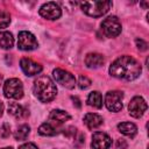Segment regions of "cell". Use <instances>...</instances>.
I'll use <instances>...</instances> for the list:
<instances>
[{
  "instance_id": "cell-1",
  "label": "cell",
  "mask_w": 149,
  "mask_h": 149,
  "mask_svg": "<svg viewBox=\"0 0 149 149\" xmlns=\"http://www.w3.org/2000/svg\"><path fill=\"white\" fill-rule=\"evenodd\" d=\"M141 71L142 69L140 63L130 56H121L116 58L109 68V73L113 77L126 80L137 78L141 74Z\"/></svg>"
},
{
  "instance_id": "cell-2",
  "label": "cell",
  "mask_w": 149,
  "mask_h": 149,
  "mask_svg": "<svg viewBox=\"0 0 149 149\" xmlns=\"http://www.w3.org/2000/svg\"><path fill=\"white\" fill-rule=\"evenodd\" d=\"M34 93L42 102H49L56 97L57 87L48 76H40L34 81Z\"/></svg>"
},
{
  "instance_id": "cell-3",
  "label": "cell",
  "mask_w": 149,
  "mask_h": 149,
  "mask_svg": "<svg viewBox=\"0 0 149 149\" xmlns=\"http://www.w3.org/2000/svg\"><path fill=\"white\" fill-rule=\"evenodd\" d=\"M112 5V1H83L80 2V8L85 14L99 17L106 14L111 9Z\"/></svg>"
},
{
  "instance_id": "cell-4",
  "label": "cell",
  "mask_w": 149,
  "mask_h": 149,
  "mask_svg": "<svg viewBox=\"0 0 149 149\" xmlns=\"http://www.w3.org/2000/svg\"><path fill=\"white\" fill-rule=\"evenodd\" d=\"M3 93L6 98L21 99L23 97V86L22 83L16 78H10L3 84Z\"/></svg>"
},
{
  "instance_id": "cell-5",
  "label": "cell",
  "mask_w": 149,
  "mask_h": 149,
  "mask_svg": "<svg viewBox=\"0 0 149 149\" xmlns=\"http://www.w3.org/2000/svg\"><path fill=\"white\" fill-rule=\"evenodd\" d=\"M101 28L107 37H115L121 33V22L116 16H108L102 20Z\"/></svg>"
},
{
  "instance_id": "cell-6",
  "label": "cell",
  "mask_w": 149,
  "mask_h": 149,
  "mask_svg": "<svg viewBox=\"0 0 149 149\" xmlns=\"http://www.w3.org/2000/svg\"><path fill=\"white\" fill-rule=\"evenodd\" d=\"M123 94L120 91H109L106 93L105 104L111 112H119L122 108Z\"/></svg>"
},
{
  "instance_id": "cell-7",
  "label": "cell",
  "mask_w": 149,
  "mask_h": 149,
  "mask_svg": "<svg viewBox=\"0 0 149 149\" xmlns=\"http://www.w3.org/2000/svg\"><path fill=\"white\" fill-rule=\"evenodd\" d=\"M52 74H54V78L55 80L61 84L62 86L71 90L76 85V78L73 77V74H71L69 71H65L63 69H55L52 71Z\"/></svg>"
},
{
  "instance_id": "cell-8",
  "label": "cell",
  "mask_w": 149,
  "mask_h": 149,
  "mask_svg": "<svg viewBox=\"0 0 149 149\" xmlns=\"http://www.w3.org/2000/svg\"><path fill=\"white\" fill-rule=\"evenodd\" d=\"M17 47L21 50H34L38 47L37 40L29 31H20L17 37Z\"/></svg>"
},
{
  "instance_id": "cell-9",
  "label": "cell",
  "mask_w": 149,
  "mask_h": 149,
  "mask_svg": "<svg viewBox=\"0 0 149 149\" xmlns=\"http://www.w3.org/2000/svg\"><path fill=\"white\" fill-rule=\"evenodd\" d=\"M38 13L41 16H43L44 19H48V20H56V19H59L62 15L61 7L56 2H47V3L42 5Z\"/></svg>"
},
{
  "instance_id": "cell-10",
  "label": "cell",
  "mask_w": 149,
  "mask_h": 149,
  "mask_svg": "<svg viewBox=\"0 0 149 149\" xmlns=\"http://www.w3.org/2000/svg\"><path fill=\"white\" fill-rule=\"evenodd\" d=\"M147 102L142 97H134L128 105V111L133 118H141L147 111Z\"/></svg>"
},
{
  "instance_id": "cell-11",
  "label": "cell",
  "mask_w": 149,
  "mask_h": 149,
  "mask_svg": "<svg viewBox=\"0 0 149 149\" xmlns=\"http://www.w3.org/2000/svg\"><path fill=\"white\" fill-rule=\"evenodd\" d=\"M112 144V140L111 137L102 133V132H95L92 135V148L93 149H108Z\"/></svg>"
},
{
  "instance_id": "cell-12",
  "label": "cell",
  "mask_w": 149,
  "mask_h": 149,
  "mask_svg": "<svg viewBox=\"0 0 149 149\" xmlns=\"http://www.w3.org/2000/svg\"><path fill=\"white\" fill-rule=\"evenodd\" d=\"M20 66L27 76H35L42 71V65L35 63L30 58H22L20 61Z\"/></svg>"
},
{
  "instance_id": "cell-13",
  "label": "cell",
  "mask_w": 149,
  "mask_h": 149,
  "mask_svg": "<svg viewBox=\"0 0 149 149\" xmlns=\"http://www.w3.org/2000/svg\"><path fill=\"white\" fill-rule=\"evenodd\" d=\"M105 63V58L102 55L97 52L87 54L85 57V65L87 68H99Z\"/></svg>"
},
{
  "instance_id": "cell-14",
  "label": "cell",
  "mask_w": 149,
  "mask_h": 149,
  "mask_svg": "<svg viewBox=\"0 0 149 149\" xmlns=\"http://www.w3.org/2000/svg\"><path fill=\"white\" fill-rule=\"evenodd\" d=\"M71 116L65 112V111H62V109H54L50 114H49V120L55 123V125H62L64 122H66L68 120H70Z\"/></svg>"
},
{
  "instance_id": "cell-15",
  "label": "cell",
  "mask_w": 149,
  "mask_h": 149,
  "mask_svg": "<svg viewBox=\"0 0 149 149\" xmlns=\"http://www.w3.org/2000/svg\"><path fill=\"white\" fill-rule=\"evenodd\" d=\"M84 123L88 129H95L102 123V118L95 113H87L84 118Z\"/></svg>"
},
{
  "instance_id": "cell-16",
  "label": "cell",
  "mask_w": 149,
  "mask_h": 149,
  "mask_svg": "<svg viewBox=\"0 0 149 149\" xmlns=\"http://www.w3.org/2000/svg\"><path fill=\"white\" fill-rule=\"evenodd\" d=\"M118 129L120 133H122L123 135H126L128 137H134L137 133L136 126L132 122H121L118 125Z\"/></svg>"
},
{
  "instance_id": "cell-17",
  "label": "cell",
  "mask_w": 149,
  "mask_h": 149,
  "mask_svg": "<svg viewBox=\"0 0 149 149\" xmlns=\"http://www.w3.org/2000/svg\"><path fill=\"white\" fill-rule=\"evenodd\" d=\"M8 114L13 115L16 119H21V118L27 116L29 113H27V111L21 105L16 104V102H10L8 106Z\"/></svg>"
},
{
  "instance_id": "cell-18",
  "label": "cell",
  "mask_w": 149,
  "mask_h": 149,
  "mask_svg": "<svg viewBox=\"0 0 149 149\" xmlns=\"http://www.w3.org/2000/svg\"><path fill=\"white\" fill-rule=\"evenodd\" d=\"M14 44V37L9 31H0V47L3 49H10Z\"/></svg>"
},
{
  "instance_id": "cell-19",
  "label": "cell",
  "mask_w": 149,
  "mask_h": 149,
  "mask_svg": "<svg viewBox=\"0 0 149 149\" xmlns=\"http://www.w3.org/2000/svg\"><path fill=\"white\" fill-rule=\"evenodd\" d=\"M87 104L90 106H93L95 108H101L102 106V98H101V94L98 92V91H93L88 94L87 97Z\"/></svg>"
},
{
  "instance_id": "cell-20",
  "label": "cell",
  "mask_w": 149,
  "mask_h": 149,
  "mask_svg": "<svg viewBox=\"0 0 149 149\" xmlns=\"http://www.w3.org/2000/svg\"><path fill=\"white\" fill-rule=\"evenodd\" d=\"M29 132H30V127H29L28 125H22V126H20V127L17 128V130L15 132L14 137H15V140H17V141H23V140L27 139Z\"/></svg>"
},
{
  "instance_id": "cell-21",
  "label": "cell",
  "mask_w": 149,
  "mask_h": 149,
  "mask_svg": "<svg viewBox=\"0 0 149 149\" xmlns=\"http://www.w3.org/2000/svg\"><path fill=\"white\" fill-rule=\"evenodd\" d=\"M38 133H40L41 135H43V136H54V135H56L55 128H54L50 123H47V122L42 123V125L38 127Z\"/></svg>"
},
{
  "instance_id": "cell-22",
  "label": "cell",
  "mask_w": 149,
  "mask_h": 149,
  "mask_svg": "<svg viewBox=\"0 0 149 149\" xmlns=\"http://www.w3.org/2000/svg\"><path fill=\"white\" fill-rule=\"evenodd\" d=\"M10 22V16L7 13H0V29L6 28Z\"/></svg>"
},
{
  "instance_id": "cell-23",
  "label": "cell",
  "mask_w": 149,
  "mask_h": 149,
  "mask_svg": "<svg viewBox=\"0 0 149 149\" xmlns=\"http://www.w3.org/2000/svg\"><path fill=\"white\" fill-rule=\"evenodd\" d=\"M0 135L3 139H6V137H8L10 135V126L7 122L1 126V128H0Z\"/></svg>"
},
{
  "instance_id": "cell-24",
  "label": "cell",
  "mask_w": 149,
  "mask_h": 149,
  "mask_svg": "<svg viewBox=\"0 0 149 149\" xmlns=\"http://www.w3.org/2000/svg\"><path fill=\"white\" fill-rule=\"evenodd\" d=\"M78 84H79V87H80V88H87V87L91 85V80H90L86 76H80Z\"/></svg>"
},
{
  "instance_id": "cell-25",
  "label": "cell",
  "mask_w": 149,
  "mask_h": 149,
  "mask_svg": "<svg viewBox=\"0 0 149 149\" xmlns=\"http://www.w3.org/2000/svg\"><path fill=\"white\" fill-rule=\"evenodd\" d=\"M135 43H136V47H137L141 51H144V50L148 49V43H147L146 41H143L142 38H136Z\"/></svg>"
},
{
  "instance_id": "cell-26",
  "label": "cell",
  "mask_w": 149,
  "mask_h": 149,
  "mask_svg": "<svg viewBox=\"0 0 149 149\" xmlns=\"http://www.w3.org/2000/svg\"><path fill=\"white\" fill-rule=\"evenodd\" d=\"M115 148L116 149H126L127 148V142L125 140H122V139H119V140H116Z\"/></svg>"
},
{
  "instance_id": "cell-27",
  "label": "cell",
  "mask_w": 149,
  "mask_h": 149,
  "mask_svg": "<svg viewBox=\"0 0 149 149\" xmlns=\"http://www.w3.org/2000/svg\"><path fill=\"white\" fill-rule=\"evenodd\" d=\"M19 149H38L34 143H24L19 147Z\"/></svg>"
},
{
  "instance_id": "cell-28",
  "label": "cell",
  "mask_w": 149,
  "mask_h": 149,
  "mask_svg": "<svg viewBox=\"0 0 149 149\" xmlns=\"http://www.w3.org/2000/svg\"><path fill=\"white\" fill-rule=\"evenodd\" d=\"M72 100L74 101V104H76L77 108H80V101H79V99H78L77 97H72Z\"/></svg>"
},
{
  "instance_id": "cell-29",
  "label": "cell",
  "mask_w": 149,
  "mask_h": 149,
  "mask_svg": "<svg viewBox=\"0 0 149 149\" xmlns=\"http://www.w3.org/2000/svg\"><path fill=\"white\" fill-rule=\"evenodd\" d=\"M2 112H3V104L0 101V116L2 115Z\"/></svg>"
},
{
  "instance_id": "cell-30",
  "label": "cell",
  "mask_w": 149,
  "mask_h": 149,
  "mask_svg": "<svg viewBox=\"0 0 149 149\" xmlns=\"http://www.w3.org/2000/svg\"><path fill=\"white\" fill-rule=\"evenodd\" d=\"M148 5H149V2H148V1H147V2H141V6H143L144 8H147V6H148Z\"/></svg>"
},
{
  "instance_id": "cell-31",
  "label": "cell",
  "mask_w": 149,
  "mask_h": 149,
  "mask_svg": "<svg viewBox=\"0 0 149 149\" xmlns=\"http://www.w3.org/2000/svg\"><path fill=\"white\" fill-rule=\"evenodd\" d=\"M1 81H2V76L0 74V84H1Z\"/></svg>"
},
{
  "instance_id": "cell-32",
  "label": "cell",
  "mask_w": 149,
  "mask_h": 149,
  "mask_svg": "<svg viewBox=\"0 0 149 149\" xmlns=\"http://www.w3.org/2000/svg\"><path fill=\"white\" fill-rule=\"evenodd\" d=\"M2 149H13L12 147H7V148H2Z\"/></svg>"
}]
</instances>
